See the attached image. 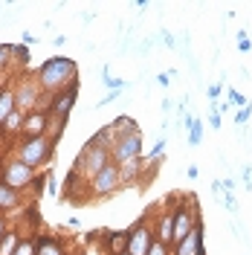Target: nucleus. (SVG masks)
Returning a JSON list of instances; mask_svg holds the SVG:
<instances>
[{
	"label": "nucleus",
	"instance_id": "14",
	"mask_svg": "<svg viewBox=\"0 0 252 255\" xmlns=\"http://www.w3.org/2000/svg\"><path fill=\"white\" fill-rule=\"evenodd\" d=\"M73 102H76V87H73V90H70V93H64V96H58V99H55V108H52V111L58 113V116H67V113H70V108H73Z\"/></svg>",
	"mask_w": 252,
	"mask_h": 255
},
{
	"label": "nucleus",
	"instance_id": "18",
	"mask_svg": "<svg viewBox=\"0 0 252 255\" xmlns=\"http://www.w3.org/2000/svg\"><path fill=\"white\" fill-rule=\"evenodd\" d=\"M102 84H105L108 90H125V81L111 79V70H108V67H102Z\"/></svg>",
	"mask_w": 252,
	"mask_h": 255
},
{
	"label": "nucleus",
	"instance_id": "31",
	"mask_svg": "<svg viewBox=\"0 0 252 255\" xmlns=\"http://www.w3.org/2000/svg\"><path fill=\"white\" fill-rule=\"evenodd\" d=\"M12 52H15L20 61H29V52H26V47H12Z\"/></svg>",
	"mask_w": 252,
	"mask_h": 255
},
{
	"label": "nucleus",
	"instance_id": "5",
	"mask_svg": "<svg viewBox=\"0 0 252 255\" xmlns=\"http://www.w3.org/2000/svg\"><path fill=\"white\" fill-rule=\"evenodd\" d=\"M142 154V136L139 133H130L125 139H119L116 151H113V162L116 165H125L127 159H136Z\"/></svg>",
	"mask_w": 252,
	"mask_h": 255
},
{
	"label": "nucleus",
	"instance_id": "4",
	"mask_svg": "<svg viewBox=\"0 0 252 255\" xmlns=\"http://www.w3.org/2000/svg\"><path fill=\"white\" fill-rule=\"evenodd\" d=\"M151 247H154V241H151V229H148L145 223L133 226L130 235H127V255H148L151 253Z\"/></svg>",
	"mask_w": 252,
	"mask_h": 255
},
{
	"label": "nucleus",
	"instance_id": "19",
	"mask_svg": "<svg viewBox=\"0 0 252 255\" xmlns=\"http://www.w3.org/2000/svg\"><path fill=\"white\" fill-rule=\"evenodd\" d=\"M189 145H200L203 142V122L200 119H191V128H189Z\"/></svg>",
	"mask_w": 252,
	"mask_h": 255
},
{
	"label": "nucleus",
	"instance_id": "28",
	"mask_svg": "<svg viewBox=\"0 0 252 255\" xmlns=\"http://www.w3.org/2000/svg\"><path fill=\"white\" fill-rule=\"evenodd\" d=\"M244 186L252 191V165H244Z\"/></svg>",
	"mask_w": 252,
	"mask_h": 255
},
{
	"label": "nucleus",
	"instance_id": "26",
	"mask_svg": "<svg viewBox=\"0 0 252 255\" xmlns=\"http://www.w3.org/2000/svg\"><path fill=\"white\" fill-rule=\"evenodd\" d=\"M148 255H168V250H165V244L162 241H154V247H151V253Z\"/></svg>",
	"mask_w": 252,
	"mask_h": 255
},
{
	"label": "nucleus",
	"instance_id": "15",
	"mask_svg": "<svg viewBox=\"0 0 252 255\" xmlns=\"http://www.w3.org/2000/svg\"><path fill=\"white\" fill-rule=\"evenodd\" d=\"M127 235H130V232H116V235H111L108 247L113 250V255H125L127 253Z\"/></svg>",
	"mask_w": 252,
	"mask_h": 255
},
{
	"label": "nucleus",
	"instance_id": "40",
	"mask_svg": "<svg viewBox=\"0 0 252 255\" xmlns=\"http://www.w3.org/2000/svg\"><path fill=\"white\" fill-rule=\"evenodd\" d=\"M125 255H127V253H125Z\"/></svg>",
	"mask_w": 252,
	"mask_h": 255
},
{
	"label": "nucleus",
	"instance_id": "10",
	"mask_svg": "<svg viewBox=\"0 0 252 255\" xmlns=\"http://www.w3.org/2000/svg\"><path fill=\"white\" fill-rule=\"evenodd\" d=\"M136 128H139V125H136V122H133L130 116H119L116 122H111V130H113V136L119 133L122 139H125V136H130V133H139Z\"/></svg>",
	"mask_w": 252,
	"mask_h": 255
},
{
	"label": "nucleus",
	"instance_id": "1",
	"mask_svg": "<svg viewBox=\"0 0 252 255\" xmlns=\"http://www.w3.org/2000/svg\"><path fill=\"white\" fill-rule=\"evenodd\" d=\"M108 151H111V148H105V145L87 142L84 151L79 154V159H76V171L84 174V177H90V180H96V177L111 165V154H108Z\"/></svg>",
	"mask_w": 252,
	"mask_h": 255
},
{
	"label": "nucleus",
	"instance_id": "36",
	"mask_svg": "<svg viewBox=\"0 0 252 255\" xmlns=\"http://www.w3.org/2000/svg\"><path fill=\"white\" fill-rule=\"evenodd\" d=\"M9 52H12V47H0V67L6 64V55H9Z\"/></svg>",
	"mask_w": 252,
	"mask_h": 255
},
{
	"label": "nucleus",
	"instance_id": "21",
	"mask_svg": "<svg viewBox=\"0 0 252 255\" xmlns=\"http://www.w3.org/2000/svg\"><path fill=\"white\" fill-rule=\"evenodd\" d=\"M252 49V41L247 32H238V52H250Z\"/></svg>",
	"mask_w": 252,
	"mask_h": 255
},
{
	"label": "nucleus",
	"instance_id": "8",
	"mask_svg": "<svg viewBox=\"0 0 252 255\" xmlns=\"http://www.w3.org/2000/svg\"><path fill=\"white\" fill-rule=\"evenodd\" d=\"M116 186H119V165H108L93 180V194H111Z\"/></svg>",
	"mask_w": 252,
	"mask_h": 255
},
{
	"label": "nucleus",
	"instance_id": "2",
	"mask_svg": "<svg viewBox=\"0 0 252 255\" xmlns=\"http://www.w3.org/2000/svg\"><path fill=\"white\" fill-rule=\"evenodd\" d=\"M38 79H41V84H44L47 90H58L67 81L76 79V64L67 61V58H49V61L41 67Z\"/></svg>",
	"mask_w": 252,
	"mask_h": 255
},
{
	"label": "nucleus",
	"instance_id": "33",
	"mask_svg": "<svg viewBox=\"0 0 252 255\" xmlns=\"http://www.w3.org/2000/svg\"><path fill=\"white\" fill-rule=\"evenodd\" d=\"M209 125H212V128H221V116H218V111L209 113Z\"/></svg>",
	"mask_w": 252,
	"mask_h": 255
},
{
	"label": "nucleus",
	"instance_id": "39",
	"mask_svg": "<svg viewBox=\"0 0 252 255\" xmlns=\"http://www.w3.org/2000/svg\"><path fill=\"white\" fill-rule=\"evenodd\" d=\"M0 238H3V218H0Z\"/></svg>",
	"mask_w": 252,
	"mask_h": 255
},
{
	"label": "nucleus",
	"instance_id": "38",
	"mask_svg": "<svg viewBox=\"0 0 252 255\" xmlns=\"http://www.w3.org/2000/svg\"><path fill=\"white\" fill-rule=\"evenodd\" d=\"M52 44H55V47H64V44H67V38H64V35H55V38H52Z\"/></svg>",
	"mask_w": 252,
	"mask_h": 255
},
{
	"label": "nucleus",
	"instance_id": "22",
	"mask_svg": "<svg viewBox=\"0 0 252 255\" xmlns=\"http://www.w3.org/2000/svg\"><path fill=\"white\" fill-rule=\"evenodd\" d=\"M17 122H20V111H12L3 125H6V130H17Z\"/></svg>",
	"mask_w": 252,
	"mask_h": 255
},
{
	"label": "nucleus",
	"instance_id": "16",
	"mask_svg": "<svg viewBox=\"0 0 252 255\" xmlns=\"http://www.w3.org/2000/svg\"><path fill=\"white\" fill-rule=\"evenodd\" d=\"M159 241L168 247V241H174V215H165L159 221Z\"/></svg>",
	"mask_w": 252,
	"mask_h": 255
},
{
	"label": "nucleus",
	"instance_id": "7",
	"mask_svg": "<svg viewBox=\"0 0 252 255\" xmlns=\"http://www.w3.org/2000/svg\"><path fill=\"white\" fill-rule=\"evenodd\" d=\"M200 241H203V226L197 223L189 235L177 244V255H206V250H203V244H200Z\"/></svg>",
	"mask_w": 252,
	"mask_h": 255
},
{
	"label": "nucleus",
	"instance_id": "13",
	"mask_svg": "<svg viewBox=\"0 0 252 255\" xmlns=\"http://www.w3.org/2000/svg\"><path fill=\"white\" fill-rule=\"evenodd\" d=\"M12 111H17L15 108V93H12V90H3V93H0V122H6Z\"/></svg>",
	"mask_w": 252,
	"mask_h": 255
},
{
	"label": "nucleus",
	"instance_id": "34",
	"mask_svg": "<svg viewBox=\"0 0 252 255\" xmlns=\"http://www.w3.org/2000/svg\"><path fill=\"white\" fill-rule=\"evenodd\" d=\"M168 79H171L168 73H159V76H157V84H159V87H168V84H171Z\"/></svg>",
	"mask_w": 252,
	"mask_h": 255
},
{
	"label": "nucleus",
	"instance_id": "9",
	"mask_svg": "<svg viewBox=\"0 0 252 255\" xmlns=\"http://www.w3.org/2000/svg\"><path fill=\"white\" fill-rule=\"evenodd\" d=\"M3 180H6V186H12V189H17V186H29L32 183V168L17 159V162H12V165L6 168V177H3Z\"/></svg>",
	"mask_w": 252,
	"mask_h": 255
},
{
	"label": "nucleus",
	"instance_id": "20",
	"mask_svg": "<svg viewBox=\"0 0 252 255\" xmlns=\"http://www.w3.org/2000/svg\"><path fill=\"white\" fill-rule=\"evenodd\" d=\"M38 255H61V247H58L52 238H44L41 247H38Z\"/></svg>",
	"mask_w": 252,
	"mask_h": 255
},
{
	"label": "nucleus",
	"instance_id": "11",
	"mask_svg": "<svg viewBox=\"0 0 252 255\" xmlns=\"http://www.w3.org/2000/svg\"><path fill=\"white\" fill-rule=\"evenodd\" d=\"M44 122H47V119H44V113H32L29 119L23 122V128H20V130H23L29 139H35V136H41V130H44Z\"/></svg>",
	"mask_w": 252,
	"mask_h": 255
},
{
	"label": "nucleus",
	"instance_id": "30",
	"mask_svg": "<svg viewBox=\"0 0 252 255\" xmlns=\"http://www.w3.org/2000/svg\"><path fill=\"white\" fill-rule=\"evenodd\" d=\"M15 255H35V250H32V244H20L15 250Z\"/></svg>",
	"mask_w": 252,
	"mask_h": 255
},
{
	"label": "nucleus",
	"instance_id": "12",
	"mask_svg": "<svg viewBox=\"0 0 252 255\" xmlns=\"http://www.w3.org/2000/svg\"><path fill=\"white\" fill-rule=\"evenodd\" d=\"M29 105H35V87H32V84H20V90H17V96H15V108L23 111V108H29Z\"/></svg>",
	"mask_w": 252,
	"mask_h": 255
},
{
	"label": "nucleus",
	"instance_id": "3",
	"mask_svg": "<svg viewBox=\"0 0 252 255\" xmlns=\"http://www.w3.org/2000/svg\"><path fill=\"white\" fill-rule=\"evenodd\" d=\"M49 151H52V139H47V136H35V139H29V142L20 148V162L23 165H41V162H47L49 159Z\"/></svg>",
	"mask_w": 252,
	"mask_h": 255
},
{
	"label": "nucleus",
	"instance_id": "35",
	"mask_svg": "<svg viewBox=\"0 0 252 255\" xmlns=\"http://www.w3.org/2000/svg\"><path fill=\"white\" fill-rule=\"evenodd\" d=\"M221 90H223V84H212V87H209V96H212V99H218Z\"/></svg>",
	"mask_w": 252,
	"mask_h": 255
},
{
	"label": "nucleus",
	"instance_id": "6",
	"mask_svg": "<svg viewBox=\"0 0 252 255\" xmlns=\"http://www.w3.org/2000/svg\"><path fill=\"white\" fill-rule=\"evenodd\" d=\"M194 226H197V215H194V209H183L180 206L177 212H174V241H183Z\"/></svg>",
	"mask_w": 252,
	"mask_h": 255
},
{
	"label": "nucleus",
	"instance_id": "32",
	"mask_svg": "<svg viewBox=\"0 0 252 255\" xmlns=\"http://www.w3.org/2000/svg\"><path fill=\"white\" fill-rule=\"evenodd\" d=\"M12 247H15V238H12V235H9V238H3V255L12 253Z\"/></svg>",
	"mask_w": 252,
	"mask_h": 255
},
{
	"label": "nucleus",
	"instance_id": "25",
	"mask_svg": "<svg viewBox=\"0 0 252 255\" xmlns=\"http://www.w3.org/2000/svg\"><path fill=\"white\" fill-rule=\"evenodd\" d=\"M119 93H122V90H111V93L105 96V99H102V102H99L96 108H105V105H111V102H116V99H119Z\"/></svg>",
	"mask_w": 252,
	"mask_h": 255
},
{
	"label": "nucleus",
	"instance_id": "29",
	"mask_svg": "<svg viewBox=\"0 0 252 255\" xmlns=\"http://www.w3.org/2000/svg\"><path fill=\"white\" fill-rule=\"evenodd\" d=\"M162 151H165V136H162V139H157L154 151H151V157H162Z\"/></svg>",
	"mask_w": 252,
	"mask_h": 255
},
{
	"label": "nucleus",
	"instance_id": "27",
	"mask_svg": "<svg viewBox=\"0 0 252 255\" xmlns=\"http://www.w3.org/2000/svg\"><path fill=\"white\" fill-rule=\"evenodd\" d=\"M250 113H252V105H247V108H244V111H241V113L235 116V122H238V125H244V122L250 119Z\"/></svg>",
	"mask_w": 252,
	"mask_h": 255
},
{
	"label": "nucleus",
	"instance_id": "37",
	"mask_svg": "<svg viewBox=\"0 0 252 255\" xmlns=\"http://www.w3.org/2000/svg\"><path fill=\"white\" fill-rule=\"evenodd\" d=\"M186 174H189L191 180H197V177H200V171H197V165H189V171H186Z\"/></svg>",
	"mask_w": 252,
	"mask_h": 255
},
{
	"label": "nucleus",
	"instance_id": "17",
	"mask_svg": "<svg viewBox=\"0 0 252 255\" xmlns=\"http://www.w3.org/2000/svg\"><path fill=\"white\" fill-rule=\"evenodd\" d=\"M17 203V189H12V186H0V209H12Z\"/></svg>",
	"mask_w": 252,
	"mask_h": 255
},
{
	"label": "nucleus",
	"instance_id": "24",
	"mask_svg": "<svg viewBox=\"0 0 252 255\" xmlns=\"http://www.w3.org/2000/svg\"><path fill=\"white\" fill-rule=\"evenodd\" d=\"M159 38H162V44H165V47H177V41H174V35H171V32H168V29H162V32H159Z\"/></svg>",
	"mask_w": 252,
	"mask_h": 255
},
{
	"label": "nucleus",
	"instance_id": "23",
	"mask_svg": "<svg viewBox=\"0 0 252 255\" xmlns=\"http://www.w3.org/2000/svg\"><path fill=\"white\" fill-rule=\"evenodd\" d=\"M226 96H229V102H232V105H247V99L238 93L235 87H229V90H226Z\"/></svg>",
	"mask_w": 252,
	"mask_h": 255
}]
</instances>
